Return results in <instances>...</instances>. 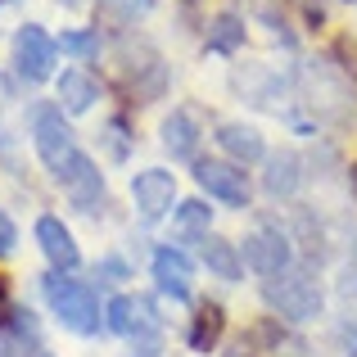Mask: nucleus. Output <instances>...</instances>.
Masks as SVG:
<instances>
[{"mask_svg":"<svg viewBox=\"0 0 357 357\" xmlns=\"http://www.w3.org/2000/svg\"><path fill=\"white\" fill-rule=\"evenodd\" d=\"M262 298H267V307L276 317H285V321H312V317H321V307H326L321 280H317L307 267H298V262L289 271H280V276L262 280Z\"/></svg>","mask_w":357,"mask_h":357,"instance_id":"f257e3e1","label":"nucleus"},{"mask_svg":"<svg viewBox=\"0 0 357 357\" xmlns=\"http://www.w3.org/2000/svg\"><path fill=\"white\" fill-rule=\"evenodd\" d=\"M45 289V303H50V312L63 321V331L73 335H100L105 331V317H100V303L96 294H91V285H82V280H68L63 271H54V276L41 280Z\"/></svg>","mask_w":357,"mask_h":357,"instance_id":"f03ea898","label":"nucleus"},{"mask_svg":"<svg viewBox=\"0 0 357 357\" xmlns=\"http://www.w3.org/2000/svg\"><path fill=\"white\" fill-rule=\"evenodd\" d=\"M105 321L114 335H122L131 344H154L163 335V317H158V303L149 294H118L105 307Z\"/></svg>","mask_w":357,"mask_h":357,"instance_id":"7ed1b4c3","label":"nucleus"},{"mask_svg":"<svg viewBox=\"0 0 357 357\" xmlns=\"http://www.w3.org/2000/svg\"><path fill=\"white\" fill-rule=\"evenodd\" d=\"M240 258L249 271H258L262 280L267 276H280V271L294 267V244L280 227H271V222H262V227H253L249 236L240 244Z\"/></svg>","mask_w":357,"mask_h":357,"instance_id":"20e7f679","label":"nucleus"},{"mask_svg":"<svg viewBox=\"0 0 357 357\" xmlns=\"http://www.w3.org/2000/svg\"><path fill=\"white\" fill-rule=\"evenodd\" d=\"M32 145H36V154H41V163L50 167V172H59V167L77 154V140H73V127L63 122V109H54V105L36 109L32 114Z\"/></svg>","mask_w":357,"mask_h":357,"instance_id":"39448f33","label":"nucleus"},{"mask_svg":"<svg viewBox=\"0 0 357 357\" xmlns=\"http://www.w3.org/2000/svg\"><path fill=\"white\" fill-rule=\"evenodd\" d=\"M195 181L208 199H222L227 208H249V176H244L240 163H227V158H199L195 163Z\"/></svg>","mask_w":357,"mask_h":357,"instance_id":"423d86ee","label":"nucleus"},{"mask_svg":"<svg viewBox=\"0 0 357 357\" xmlns=\"http://www.w3.org/2000/svg\"><path fill=\"white\" fill-rule=\"evenodd\" d=\"M54 54H59V45L45 36V27L23 23L14 32V68H18V77H23V82L54 77Z\"/></svg>","mask_w":357,"mask_h":357,"instance_id":"0eeeda50","label":"nucleus"},{"mask_svg":"<svg viewBox=\"0 0 357 357\" xmlns=\"http://www.w3.org/2000/svg\"><path fill=\"white\" fill-rule=\"evenodd\" d=\"M59 185H63V195H68V204L73 208H82V213H96L100 204H105V172H100L96 163H91L86 154H73L68 163L59 167Z\"/></svg>","mask_w":357,"mask_h":357,"instance_id":"6e6552de","label":"nucleus"},{"mask_svg":"<svg viewBox=\"0 0 357 357\" xmlns=\"http://www.w3.org/2000/svg\"><path fill=\"white\" fill-rule=\"evenodd\" d=\"M131 204L140 208L145 222L167 218L172 204H176V176L163 172V167H145V172H136V176H131Z\"/></svg>","mask_w":357,"mask_h":357,"instance_id":"1a4fd4ad","label":"nucleus"},{"mask_svg":"<svg viewBox=\"0 0 357 357\" xmlns=\"http://www.w3.org/2000/svg\"><path fill=\"white\" fill-rule=\"evenodd\" d=\"M36 244H41V253L50 258V267L63 271V276H73V271L82 267V249H77L73 231L63 227L59 218H41L36 222Z\"/></svg>","mask_w":357,"mask_h":357,"instance_id":"9d476101","label":"nucleus"},{"mask_svg":"<svg viewBox=\"0 0 357 357\" xmlns=\"http://www.w3.org/2000/svg\"><path fill=\"white\" fill-rule=\"evenodd\" d=\"M154 280L163 294H172L176 303H185L190 298V280H195V262L185 258L181 249H172V244H163V249H154Z\"/></svg>","mask_w":357,"mask_h":357,"instance_id":"9b49d317","label":"nucleus"},{"mask_svg":"<svg viewBox=\"0 0 357 357\" xmlns=\"http://www.w3.org/2000/svg\"><path fill=\"white\" fill-rule=\"evenodd\" d=\"M262 163H267L262 190H267L271 199H294L298 185H303V158H298L294 149H280V154H267Z\"/></svg>","mask_w":357,"mask_h":357,"instance_id":"f8f14e48","label":"nucleus"},{"mask_svg":"<svg viewBox=\"0 0 357 357\" xmlns=\"http://www.w3.org/2000/svg\"><path fill=\"white\" fill-rule=\"evenodd\" d=\"M218 145L227 149L231 163H240V167L267 158V145H262L258 127H244V122H222V127H218Z\"/></svg>","mask_w":357,"mask_h":357,"instance_id":"ddd939ff","label":"nucleus"},{"mask_svg":"<svg viewBox=\"0 0 357 357\" xmlns=\"http://www.w3.org/2000/svg\"><path fill=\"white\" fill-rule=\"evenodd\" d=\"M54 91H59L63 114H86V109L100 100V82L91 77L86 68H63V77L54 82Z\"/></svg>","mask_w":357,"mask_h":357,"instance_id":"4468645a","label":"nucleus"},{"mask_svg":"<svg viewBox=\"0 0 357 357\" xmlns=\"http://www.w3.org/2000/svg\"><path fill=\"white\" fill-rule=\"evenodd\" d=\"M163 149L176 163L199 154V122L185 114V109H172V118H163Z\"/></svg>","mask_w":357,"mask_h":357,"instance_id":"2eb2a0df","label":"nucleus"},{"mask_svg":"<svg viewBox=\"0 0 357 357\" xmlns=\"http://www.w3.org/2000/svg\"><path fill=\"white\" fill-rule=\"evenodd\" d=\"M199 244H204L199 258H204V267H208L213 276H222V280H240L244 276L240 244H231V240H222V236H204Z\"/></svg>","mask_w":357,"mask_h":357,"instance_id":"dca6fc26","label":"nucleus"},{"mask_svg":"<svg viewBox=\"0 0 357 357\" xmlns=\"http://www.w3.org/2000/svg\"><path fill=\"white\" fill-rule=\"evenodd\" d=\"M222 331H227V312H222L218 303H199V307H195V321H190L185 344H190L195 353H213L218 340H222Z\"/></svg>","mask_w":357,"mask_h":357,"instance_id":"f3484780","label":"nucleus"},{"mask_svg":"<svg viewBox=\"0 0 357 357\" xmlns=\"http://www.w3.org/2000/svg\"><path fill=\"white\" fill-rule=\"evenodd\" d=\"M204 45H208L213 54H236L244 45V18L236 14H218L208 23V36H204Z\"/></svg>","mask_w":357,"mask_h":357,"instance_id":"a211bd4d","label":"nucleus"},{"mask_svg":"<svg viewBox=\"0 0 357 357\" xmlns=\"http://www.w3.org/2000/svg\"><path fill=\"white\" fill-rule=\"evenodd\" d=\"M176 236H185V240H204L208 236V222H213V208L204 199H185V204H176Z\"/></svg>","mask_w":357,"mask_h":357,"instance_id":"6ab92c4d","label":"nucleus"},{"mask_svg":"<svg viewBox=\"0 0 357 357\" xmlns=\"http://www.w3.org/2000/svg\"><path fill=\"white\" fill-rule=\"evenodd\" d=\"M149 5H154V0H100V18L114 23V27H127V23H136V18H145Z\"/></svg>","mask_w":357,"mask_h":357,"instance_id":"aec40b11","label":"nucleus"},{"mask_svg":"<svg viewBox=\"0 0 357 357\" xmlns=\"http://www.w3.org/2000/svg\"><path fill=\"white\" fill-rule=\"evenodd\" d=\"M54 45H59L63 54H73V59H91V54H100V36L96 32H63Z\"/></svg>","mask_w":357,"mask_h":357,"instance_id":"412c9836","label":"nucleus"},{"mask_svg":"<svg viewBox=\"0 0 357 357\" xmlns=\"http://www.w3.org/2000/svg\"><path fill=\"white\" fill-rule=\"evenodd\" d=\"M105 145H109V158H127V122L122 118L105 122Z\"/></svg>","mask_w":357,"mask_h":357,"instance_id":"4be33fe9","label":"nucleus"},{"mask_svg":"<svg viewBox=\"0 0 357 357\" xmlns=\"http://www.w3.org/2000/svg\"><path fill=\"white\" fill-rule=\"evenodd\" d=\"M14 249H18V231H14V222H9V213L0 208V258L14 253Z\"/></svg>","mask_w":357,"mask_h":357,"instance_id":"5701e85b","label":"nucleus"},{"mask_svg":"<svg viewBox=\"0 0 357 357\" xmlns=\"http://www.w3.org/2000/svg\"><path fill=\"white\" fill-rule=\"evenodd\" d=\"M96 276H105V280H127V262H122V258H100Z\"/></svg>","mask_w":357,"mask_h":357,"instance_id":"b1692460","label":"nucleus"},{"mask_svg":"<svg viewBox=\"0 0 357 357\" xmlns=\"http://www.w3.org/2000/svg\"><path fill=\"white\" fill-rule=\"evenodd\" d=\"M131 357H158V349H154V344H136V353H131Z\"/></svg>","mask_w":357,"mask_h":357,"instance_id":"393cba45","label":"nucleus"},{"mask_svg":"<svg viewBox=\"0 0 357 357\" xmlns=\"http://www.w3.org/2000/svg\"><path fill=\"white\" fill-rule=\"evenodd\" d=\"M222 357H253V353H249V349L240 344V349H231V353H222Z\"/></svg>","mask_w":357,"mask_h":357,"instance_id":"a878e982","label":"nucleus"},{"mask_svg":"<svg viewBox=\"0 0 357 357\" xmlns=\"http://www.w3.org/2000/svg\"><path fill=\"white\" fill-rule=\"evenodd\" d=\"M0 303H5V285H0Z\"/></svg>","mask_w":357,"mask_h":357,"instance_id":"bb28decb","label":"nucleus"},{"mask_svg":"<svg viewBox=\"0 0 357 357\" xmlns=\"http://www.w3.org/2000/svg\"><path fill=\"white\" fill-rule=\"evenodd\" d=\"M32 357H50V353H32Z\"/></svg>","mask_w":357,"mask_h":357,"instance_id":"cd10ccee","label":"nucleus"}]
</instances>
